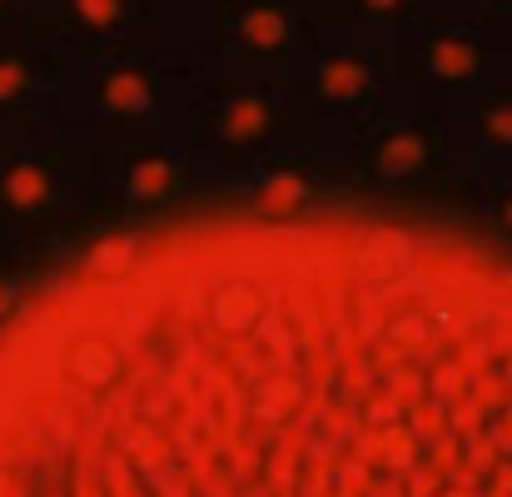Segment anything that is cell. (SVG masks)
<instances>
[{"label": "cell", "mask_w": 512, "mask_h": 497, "mask_svg": "<svg viewBox=\"0 0 512 497\" xmlns=\"http://www.w3.org/2000/svg\"><path fill=\"white\" fill-rule=\"evenodd\" d=\"M0 497H512V254L368 209L120 234L0 314Z\"/></svg>", "instance_id": "cell-1"}]
</instances>
